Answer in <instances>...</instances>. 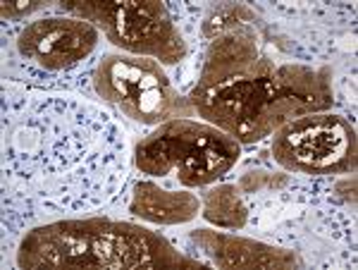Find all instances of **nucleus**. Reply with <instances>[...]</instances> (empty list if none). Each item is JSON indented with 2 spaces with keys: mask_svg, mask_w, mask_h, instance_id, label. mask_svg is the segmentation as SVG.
<instances>
[{
  "mask_svg": "<svg viewBox=\"0 0 358 270\" xmlns=\"http://www.w3.org/2000/svg\"><path fill=\"white\" fill-rule=\"evenodd\" d=\"M67 10L79 13L82 20L106 22L108 38L131 53L153 55L163 62H179L184 57L182 36L163 3H69Z\"/></svg>",
  "mask_w": 358,
  "mask_h": 270,
  "instance_id": "7ed1b4c3",
  "label": "nucleus"
},
{
  "mask_svg": "<svg viewBox=\"0 0 358 270\" xmlns=\"http://www.w3.org/2000/svg\"><path fill=\"white\" fill-rule=\"evenodd\" d=\"M98 43V31L86 20L48 17L31 22L20 34V53L45 70H67L82 62Z\"/></svg>",
  "mask_w": 358,
  "mask_h": 270,
  "instance_id": "20e7f679",
  "label": "nucleus"
},
{
  "mask_svg": "<svg viewBox=\"0 0 358 270\" xmlns=\"http://www.w3.org/2000/svg\"><path fill=\"white\" fill-rule=\"evenodd\" d=\"M246 206L241 201V189L236 185H220L208 189L203 197V218L224 229H241L246 225Z\"/></svg>",
  "mask_w": 358,
  "mask_h": 270,
  "instance_id": "9b49d317",
  "label": "nucleus"
},
{
  "mask_svg": "<svg viewBox=\"0 0 358 270\" xmlns=\"http://www.w3.org/2000/svg\"><path fill=\"white\" fill-rule=\"evenodd\" d=\"M239 160V143L208 125L184 120L182 156L177 172L184 187H203L215 182Z\"/></svg>",
  "mask_w": 358,
  "mask_h": 270,
  "instance_id": "39448f33",
  "label": "nucleus"
},
{
  "mask_svg": "<svg viewBox=\"0 0 358 270\" xmlns=\"http://www.w3.org/2000/svg\"><path fill=\"white\" fill-rule=\"evenodd\" d=\"M38 8V3H34V5H24V3H20V5H15V10H10V8H5L3 5V15H24V13H31V10H36Z\"/></svg>",
  "mask_w": 358,
  "mask_h": 270,
  "instance_id": "f8f14e48",
  "label": "nucleus"
},
{
  "mask_svg": "<svg viewBox=\"0 0 358 270\" xmlns=\"http://www.w3.org/2000/svg\"><path fill=\"white\" fill-rule=\"evenodd\" d=\"M192 239L203 246L206 254L213 256L217 266L224 268H287L296 263V258L282 249H273V246L256 244L239 237H224V234L208 232V229H196Z\"/></svg>",
  "mask_w": 358,
  "mask_h": 270,
  "instance_id": "0eeeda50",
  "label": "nucleus"
},
{
  "mask_svg": "<svg viewBox=\"0 0 358 270\" xmlns=\"http://www.w3.org/2000/svg\"><path fill=\"white\" fill-rule=\"evenodd\" d=\"M182 153V120H172L136 143V168L146 175H167Z\"/></svg>",
  "mask_w": 358,
  "mask_h": 270,
  "instance_id": "1a4fd4ad",
  "label": "nucleus"
},
{
  "mask_svg": "<svg viewBox=\"0 0 358 270\" xmlns=\"http://www.w3.org/2000/svg\"><path fill=\"white\" fill-rule=\"evenodd\" d=\"M122 111L129 115L131 120L143 125L165 122V120L177 118L182 111H192L189 103L172 91V86H155V89H143L131 94L129 99L120 103Z\"/></svg>",
  "mask_w": 358,
  "mask_h": 270,
  "instance_id": "9d476101",
  "label": "nucleus"
},
{
  "mask_svg": "<svg viewBox=\"0 0 358 270\" xmlns=\"http://www.w3.org/2000/svg\"><path fill=\"white\" fill-rule=\"evenodd\" d=\"M94 84L103 101L122 103L131 94H136V91L155 89V86H170V79L160 70L158 62L146 60V57L113 53L98 62Z\"/></svg>",
  "mask_w": 358,
  "mask_h": 270,
  "instance_id": "423d86ee",
  "label": "nucleus"
},
{
  "mask_svg": "<svg viewBox=\"0 0 358 270\" xmlns=\"http://www.w3.org/2000/svg\"><path fill=\"white\" fill-rule=\"evenodd\" d=\"M187 263L155 237L151 229L127 222L86 220L55 222L27 234L20 246V266H98V268H155Z\"/></svg>",
  "mask_w": 358,
  "mask_h": 270,
  "instance_id": "f257e3e1",
  "label": "nucleus"
},
{
  "mask_svg": "<svg viewBox=\"0 0 358 270\" xmlns=\"http://www.w3.org/2000/svg\"><path fill=\"white\" fill-rule=\"evenodd\" d=\"M273 156L301 175L349 172L356 168V132L339 115L310 113L275 132Z\"/></svg>",
  "mask_w": 358,
  "mask_h": 270,
  "instance_id": "f03ea898",
  "label": "nucleus"
},
{
  "mask_svg": "<svg viewBox=\"0 0 358 270\" xmlns=\"http://www.w3.org/2000/svg\"><path fill=\"white\" fill-rule=\"evenodd\" d=\"M129 211L141 220L158 225H179L199 215V199L187 192H167L153 182H138L134 187Z\"/></svg>",
  "mask_w": 358,
  "mask_h": 270,
  "instance_id": "6e6552de",
  "label": "nucleus"
}]
</instances>
